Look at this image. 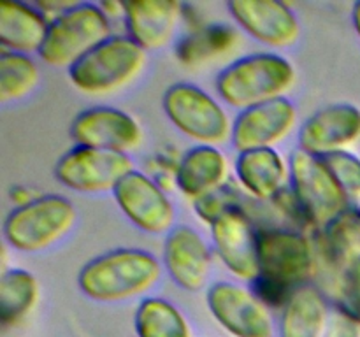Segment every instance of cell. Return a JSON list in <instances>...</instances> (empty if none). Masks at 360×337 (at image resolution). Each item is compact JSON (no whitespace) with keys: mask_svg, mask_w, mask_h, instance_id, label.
I'll return each mask as SVG.
<instances>
[{"mask_svg":"<svg viewBox=\"0 0 360 337\" xmlns=\"http://www.w3.org/2000/svg\"><path fill=\"white\" fill-rule=\"evenodd\" d=\"M160 263L144 249L123 248L90 260L81 269L77 284L86 297L98 302L134 298L160 279Z\"/></svg>","mask_w":360,"mask_h":337,"instance_id":"obj_1","label":"cell"},{"mask_svg":"<svg viewBox=\"0 0 360 337\" xmlns=\"http://www.w3.org/2000/svg\"><path fill=\"white\" fill-rule=\"evenodd\" d=\"M295 70L276 53H255L236 60L217 77V91L229 105L241 111L283 97L294 84Z\"/></svg>","mask_w":360,"mask_h":337,"instance_id":"obj_2","label":"cell"},{"mask_svg":"<svg viewBox=\"0 0 360 337\" xmlns=\"http://www.w3.org/2000/svg\"><path fill=\"white\" fill-rule=\"evenodd\" d=\"M144 63L146 51L129 35H111L69 67V79L83 93H111L129 84Z\"/></svg>","mask_w":360,"mask_h":337,"instance_id":"obj_3","label":"cell"},{"mask_svg":"<svg viewBox=\"0 0 360 337\" xmlns=\"http://www.w3.org/2000/svg\"><path fill=\"white\" fill-rule=\"evenodd\" d=\"M76 221V209L62 195H41L14 207L4 221V237L11 248L37 253L55 244Z\"/></svg>","mask_w":360,"mask_h":337,"instance_id":"obj_4","label":"cell"},{"mask_svg":"<svg viewBox=\"0 0 360 337\" xmlns=\"http://www.w3.org/2000/svg\"><path fill=\"white\" fill-rule=\"evenodd\" d=\"M109 37L111 23L101 6L88 2L72 4L49 21L39 56L49 65L70 67Z\"/></svg>","mask_w":360,"mask_h":337,"instance_id":"obj_5","label":"cell"},{"mask_svg":"<svg viewBox=\"0 0 360 337\" xmlns=\"http://www.w3.org/2000/svg\"><path fill=\"white\" fill-rule=\"evenodd\" d=\"M259 277L267 291L281 295L308 284L315 270V255L306 235L294 230H267L259 235Z\"/></svg>","mask_w":360,"mask_h":337,"instance_id":"obj_6","label":"cell"},{"mask_svg":"<svg viewBox=\"0 0 360 337\" xmlns=\"http://www.w3.org/2000/svg\"><path fill=\"white\" fill-rule=\"evenodd\" d=\"M338 312L360 325V211L348 209L323 228Z\"/></svg>","mask_w":360,"mask_h":337,"instance_id":"obj_7","label":"cell"},{"mask_svg":"<svg viewBox=\"0 0 360 337\" xmlns=\"http://www.w3.org/2000/svg\"><path fill=\"white\" fill-rule=\"evenodd\" d=\"M288 171L295 200L311 223L327 228L350 209L347 192L320 157L295 150Z\"/></svg>","mask_w":360,"mask_h":337,"instance_id":"obj_8","label":"cell"},{"mask_svg":"<svg viewBox=\"0 0 360 337\" xmlns=\"http://www.w3.org/2000/svg\"><path fill=\"white\" fill-rule=\"evenodd\" d=\"M162 102L172 125L199 144L214 146L231 137L232 123L225 109L195 84H172Z\"/></svg>","mask_w":360,"mask_h":337,"instance_id":"obj_9","label":"cell"},{"mask_svg":"<svg viewBox=\"0 0 360 337\" xmlns=\"http://www.w3.org/2000/svg\"><path fill=\"white\" fill-rule=\"evenodd\" d=\"M134 171L127 153L76 146L67 151L55 165V178L65 188L83 193L115 190L116 185Z\"/></svg>","mask_w":360,"mask_h":337,"instance_id":"obj_10","label":"cell"},{"mask_svg":"<svg viewBox=\"0 0 360 337\" xmlns=\"http://www.w3.org/2000/svg\"><path fill=\"white\" fill-rule=\"evenodd\" d=\"M207 308L234 337H273V319L266 304L253 291L229 281L211 284Z\"/></svg>","mask_w":360,"mask_h":337,"instance_id":"obj_11","label":"cell"},{"mask_svg":"<svg viewBox=\"0 0 360 337\" xmlns=\"http://www.w3.org/2000/svg\"><path fill=\"white\" fill-rule=\"evenodd\" d=\"M112 197L122 213L141 230L162 234L174 228L172 202L164 190L143 172H129L112 190Z\"/></svg>","mask_w":360,"mask_h":337,"instance_id":"obj_12","label":"cell"},{"mask_svg":"<svg viewBox=\"0 0 360 337\" xmlns=\"http://www.w3.org/2000/svg\"><path fill=\"white\" fill-rule=\"evenodd\" d=\"M70 137L77 146L127 153L139 146L143 132L129 112L98 105L79 112L72 119Z\"/></svg>","mask_w":360,"mask_h":337,"instance_id":"obj_13","label":"cell"},{"mask_svg":"<svg viewBox=\"0 0 360 337\" xmlns=\"http://www.w3.org/2000/svg\"><path fill=\"white\" fill-rule=\"evenodd\" d=\"M297 121V109L280 97L239 112L232 123L231 140L239 153L273 147L288 136Z\"/></svg>","mask_w":360,"mask_h":337,"instance_id":"obj_14","label":"cell"},{"mask_svg":"<svg viewBox=\"0 0 360 337\" xmlns=\"http://www.w3.org/2000/svg\"><path fill=\"white\" fill-rule=\"evenodd\" d=\"M211 237L214 251L229 272L245 281L259 277V235L239 207L227 211L211 223Z\"/></svg>","mask_w":360,"mask_h":337,"instance_id":"obj_15","label":"cell"},{"mask_svg":"<svg viewBox=\"0 0 360 337\" xmlns=\"http://www.w3.org/2000/svg\"><path fill=\"white\" fill-rule=\"evenodd\" d=\"M227 9L236 23L257 41L285 48L297 41L299 27L294 11L274 0H231Z\"/></svg>","mask_w":360,"mask_h":337,"instance_id":"obj_16","label":"cell"},{"mask_svg":"<svg viewBox=\"0 0 360 337\" xmlns=\"http://www.w3.org/2000/svg\"><path fill=\"white\" fill-rule=\"evenodd\" d=\"M360 137V109L333 104L309 116L299 130V150L315 157L345 150Z\"/></svg>","mask_w":360,"mask_h":337,"instance_id":"obj_17","label":"cell"},{"mask_svg":"<svg viewBox=\"0 0 360 337\" xmlns=\"http://www.w3.org/2000/svg\"><path fill=\"white\" fill-rule=\"evenodd\" d=\"M164 263L179 288L197 291L210 277L211 253L199 232L186 225H178L165 237Z\"/></svg>","mask_w":360,"mask_h":337,"instance_id":"obj_18","label":"cell"},{"mask_svg":"<svg viewBox=\"0 0 360 337\" xmlns=\"http://www.w3.org/2000/svg\"><path fill=\"white\" fill-rule=\"evenodd\" d=\"M129 37L146 49L164 48L172 39L179 20V4L174 0H132L125 4Z\"/></svg>","mask_w":360,"mask_h":337,"instance_id":"obj_19","label":"cell"},{"mask_svg":"<svg viewBox=\"0 0 360 337\" xmlns=\"http://www.w3.org/2000/svg\"><path fill=\"white\" fill-rule=\"evenodd\" d=\"M227 171V158L218 147L197 144L179 160L176 183L183 195L199 200L224 186Z\"/></svg>","mask_w":360,"mask_h":337,"instance_id":"obj_20","label":"cell"},{"mask_svg":"<svg viewBox=\"0 0 360 337\" xmlns=\"http://www.w3.org/2000/svg\"><path fill=\"white\" fill-rule=\"evenodd\" d=\"M327 325V302L319 288L304 284L288 293L280 318V337H323Z\"/></svg>","mask_w":360,"mask_h":337,"instance_id":"obj_21","label":"cell"},{"mask_svg":"<svg viewBox=\"0 0 360 337\" xmlns=\"http://www.w3.org/2000/svg\"><path fill=\"white\" fill-rule=\"evenodd\" d=\"M49 23L41 11L23 2H0V42L4 49L27 53L41 49Z\"/></svg>","mask_w":360,"mask_h":337,"instance_id":"obj_22","label":"cell"},{"mask_svg":"<svg viewBox=\"0 0 360 337\" xmlns=\"http://www.w3.org/2000/svg\"><path fill=\"white\" fill-rule=\"evenodd\" d=\"M287 165L274 147H262L239 153L236 174L250 195L257 199H273L287 179Z\"/></svg>","mask_w":360,"mask_h":337,"instance_id":"obj_23","label":"cell"},{"mask_svg":"<svg viewBox=\"0 0 360 337\" xmlns=\"http://www.w3.org/2000/svg\"><path fill=\"white\" fill-rule=\"evenodd\" d=\"M137 337H192L179 309L169 300L148 297L139 304L134 318Z\"/></svg>","mask_w":360,"mask_h":337,"instance_id":"obj_24","label":"cell"},{"mask_svg":"<svg viewBox=\"0 0 360 337\" xmlns=\"http://www.w3.org/2000/svg\"><path fill=\"white\" fill-rule=\"evenodd\" d=\"M39 297L37 279L23 269H9L0 279V316L4 323H16L32 311Z\"/></svg>","mask_w":360,"mask_h":337,"instance_id":"obj_25","label":"cell"},{"mask_svg":"<svg viewBox=\"0 0 360 337\" xmlns=\"http://www.w3.org/2000/svg\"><path fill=\"white\" fill-rule=\"evenodd\" d=\"M39 83V69L23 53L4 51L0 56V98L18 100L30 93Z\"/></svg>","mask_w":360,"mask_h":337,"instance_id":"obj_26","label":"cell"},{"mask_svg":"<svg viewBox=\"0 0 360 337\" xmlns=\"http://www.w3.org/2000/svg\"><path fill=\"white\" fill-rule=\"evenodd\" d=\"M347 195L360 197V158L347 150L333 151L320 157Z\"/></svg>","mask_w":360,"mask_h":337,"instance_id":"obj_27","label":"cell"},{"mask_svg":"<svg viewBox=\"0 0 360 337\" xmlns=\"http://www.w3.org/2000/svg\"><path fill=\"white\" fill-rule=\"evenodd\" d=\"M232 39H234V35L227 28L225 30L221 27H213V30L210 28V30L202 32V34L186 41L185 49H181V60H200L210 58V56L213 58V55L227 48V44Z\"/></svg>","mask_w":360,"mask_h":337,"instance_id":"obj_28","label":"cell"},{"mask_svg":"<svg viewBox=\"0 0 360 337\" xmlns=\"http://www.w3.org/2000/svg\"><path fill=\"white\" fill-rule=\"evenodd\" d=\"M232 197H236L234 193L229 192V190H225L224 186H221V188L214 190L210 195L195 200V211L200 214L202 220H206L207 223L211 225L217 218H220L221 214L238 207V204L234 202Z\"/></svg>","mask_w":360,"mask_h":337,"instance_id":"obj_29","label":"cell"},{"mask_svg":"<svg viewBox=\"0 0 360 337\" xmlns=\"http://www.w3.org/2000/svg\"><path fill=\"white\" fill-rule=\"evenodd\" d=\"M323 337H360V326L348 316L336 312L330 316Z\"/></svg>","mask_w":360,"mask_h":337,"instance_id":"obj_30","label":"cell"},{"mask_svg":"<svg viewBox=\"0 0 360 337\" xmlns=\"http://www.w3.org/2000/svg\"><path fill=\"white\" fill-rule=\"evenodd\" d=\"M352 21H354V27L357 35L360 37V2L354 4V9H352Z\"/></svg>","mask_w":360,"mask_h":337,"instance_id":"obj_31","label":"cell"}]
</instances>
